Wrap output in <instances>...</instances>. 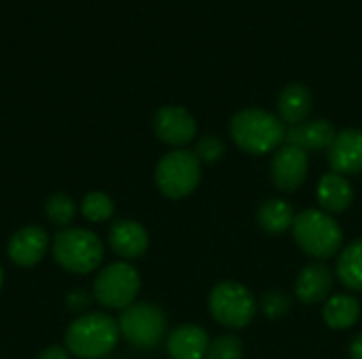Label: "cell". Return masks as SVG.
<instances>
[{
  "instance_id": "obj_1",
  "label": "cell",
  "mask_w": 362,
  "mask_h": 359,
  "mask_svg": "<svg viewBox=\"0 0 362 359\" xmlns=\"http://www.w3.org/2000/svg\"><path fill=\"white\" fill-rule=\"evenodd\" d=\"M119 324L106 313H85L66 330V349L78 359H102L119 343Z\"/></svg>"
},
{
  "instance_id": "obj_2",
  "label": "cell",
  "mask_w": 362,
  "mask_h": 359,
  "mask_svg": "<svg viewBox=\"0 0 362 359\" xmlns=\"http://www.w3.org/2000/svg\"><path fill=\"white\" fill-rule=\"evenodd\" d=\"M231 138L233 142L250 154H267L272 150H276L284 138H286V129L284 123L261 108H246L240 110L233 118H231Z\"/></svg>"
},
{
  "instance_id": "obj_3",
  "label": "cell",
  "mask_w": 362,
  "mask_h": 359,
  "mask_svg": "<svg viewBox=\"0 0 362 359\" xmlns=\"http://www.w3.org/2000/svg\"><path fill=\"white\" fill-rule=\"evenodd\" d=\"M53 260L68 273L85 275L93 273L102 258H104V245L100 237L89 229L68 226L59 231L53 237Z\"/></svg>"
},
{
  "instance_id": "obj_4",
  "label": "cell",
  "mask_w": 362,
  "mask_h": 359,
  "mask_svg": "<svg viewBox=\"0 0 362 359\" xmlns=\"http://www.w3.org/2000/svg\"><path fill=\"white\" fill-rule=\"evenodd\" d=\"M297 245L312 258L327 260L344 245L341 226L322 209H305L293 222Z\"/></svg>"
},
{
  "instance_id": "obj_5",
  "label": "cell",
  "mask_w": 362,
  "mask_h": 359,
  "mask_svg": "<svg viewBox=\"0 0 362 359\" xmlns=\"http://www.w3.org/2000/svg\"><path fill=\"white\" fill-rule=\"evenodd\" d=\"M208 309L221 326L242 330L252 324L257 315V300L246 286L223 281L210 292Z\"/></svg>"
},
{
  "instance_id": "obj_6",
  "label": "cell",
  "mask_w": 362,
  "mask_h": 359,
  "mask_svg": "<svg viewBox=\"0 0 362 359\" xmlns=\"http://www.w3.org/2000/svg\"><path fill=\"white\" fill-rule=\"evenodd\" d=\"M202 180V163L191 150L168 152L155 169V182L161 195L182 199L191 195Z\"/></svg>"
},
{
  "instance_id": "obj_7",
  "label": "cell",
  "mask_w": 362,
  "mask_h": 359,
  "mask_svg": "<svg viewBox=\"0 0 362 359\" xmlns=\"http://www.w3.org/2000/svg\"><path fill=\"white\" fill-rule=\"evenodd\" d=\"M121 336L138 349H155L165 336V315L151 303H134L121 311L119 317Z\"/></svg>"
},
{
  "instance_id": "obj_8",
  "label": "cell",
  "mask_w": 362,
  "mask_h": 359,
  "mask_svg": "<svg viewBox=\"0 0 362 359\" xmlns=\"http://www.w3.org/2000/svg\"><path fill=\"white\" fill-rule=\"evenodd\" d=\"M138 292L140 275L125 260L104 267L93 279V298L108 309H127L129 305H134Z\"/></svg>"
},
{
  "instance_id": "obj_9",
  "label": "cell",
  "mask_w": 362,
  "mask_h": 359,
  "mask_svg": "<svg viewBox=\"0 0 362 359\" xmlns=\"http://www.w3.org/2000/svg\"><path fill=\"white\" fill-rule=\"evenodd\" d=\"M153 131L163 144L180 148L193 142L197 133V123L189 110L180 106H163L153 116Z\"/></svg>"
},
{
  "instance_id": "obj_10",
  "label": "cell",
  "mask_w": 362,
  "mask_h": 359,
  "mask_svg": "<svg viewBox=\"0 0 362 359\" xmlns=\"http://www.w3.org/2000/svg\"><path fill=\"white\" fill-rule=\"evenodd\" d=\"M310 159L308 152L297 146H282L272 161V180L282 193H295L308 178Z\"/></svg>"
},
{
  "instance_id": "obj_11",
  "label": "cell",
  "mask_w": 362,
  "mask_h": 359,
  "mask_svg": "<svg viewBox=\"0 0 362 359\" xmlns=\"http://www.w3.org/2000/svg\"><path fill=\"white\" fill-rule=\"evenodd\" d=\"M47 250H49V235L42 226L36 224L23 226L17 233H13L6 245V254L11 262L23 269L38 264L47 256Z\"/></svg>"
},
{
  "instance_id": "obj_12",
  "label": "cell",
  "mask_w": 362,
  "mask_h": 359,
  "mask_svg": "<svg viewBox=\"0 0 362 359\" xmlns=\"http://www.w3.org/2000/svg\"><path fill=\"white\" fill-rule=\"evenodd\" d=\"M331 169L339 176L362 174V129H344L329 148Z\"/></svg>"
},
{
  "instance_id": "obj_13",
  "label": "cell",
  "mask_w": 362,
  "mask_h": 359,
  "mask_svg": "<svg viewBox=\"0 0 362 359\" xmlns=\"http://www.w3.org/2000/svg\"><path fill=\"white\" fill-rule=\"evenodd\" d=\"M108 243L110 250L125 262L136 260L148 250V233L136 220H117L108 231Z\"/></svg>"
},
{
  "instance_id": "obj_14",
  "label": "cell",
  "mask_w": 362,
  "mask_h": 359,
  "mask_svg": "<svg viewBox=\"0 0 362 359\" xmlns=\"http://www.w3.org/2000/svg\"><path fill=\"white\" fill-rule=\"evenodd\" d=\"M208 347V332L193 324H182L168 336V353L172 359H206Z\"/></svg>"
},
{
  "instance_id": "obj_15",
  "label": "cell",
  "mask_w": 362,
  "mask_h": 359,
  "mask_svg": "<svg viewBox=\"0 0 362 359\" xmlns=\"http://www.w3.org/2000/svg\"><path fill=\"white\" fill-rule=\"evenodd\" d=\"M331 286H333L331 269L327 264L314 262V264H308L299 273L295 281V294L303 305H316L329 296Z\"/></svg>"
},
{
  "instance_id": "obj_16",
  "label": "cell",
  "mask_w": 362,
  "mask_h": 359,
  "mask_svg": "<svg viewBox=\"0 0 362 359\" xmlns=\"http://www.w3.org/2000/svg\"><path fill=\"white\" fill-rule=\"evenodd\" d=\"M337 131L329 121H305L299 125H293L286 131V144L297 146L301 150H325L331 148Z\"/></svg>"
},
{
  "instance_id": "obj_17",
  "label": "cell",
  "mask_w": 362,
  "mask_h": 359,
  "mask_svg": "<svg viewBox=\"0 0 362 359\" xmlns=\"http://www.w3.org/2000/svg\"><path fill=\"white\" fill-rule=\"evenodd\" d=\"M354 190L352 184L346 180V176L339 174H327L318 182V203L327 214H341L352 205Z\"/></svg>"
},
{
  "instance_id": "obj_18",
  "label": "cell",
  "mask_w": 362,
  "mask_h": 359,
  "mask_svg": "<svg viewBox=\"0 0 362 359\" xmlns=\"http://www.w3.org/2000/svg\"><path fill=\"white\" fill-rule=\"evenodd\" d=\"M310 112H312V93L305 85L293 83L280 91L278 114H280L282 123H288V125L305 123Z\"/></svg>"
},
{
  "instance_id": "obj_19",
  "label": "cell",
  "mask_w": 362,
  "mask_h": 359,
  "mask_svg": "<svg viewBox=\"0 0 362 359\" xmlns=\"http://www.w3.org/2000/svg\"><path fill=\"white\" fill-rule=\"evenodd\" d=\"M322 317L329 328L333 330H348L352 328L361 317V305L354 296L337 294L329 298L322 307Z\"/></svg>"
},
{
  "instance_id": "obj_20",
  "label": "cell",
  "mask_w": 362,
  "mask_h": 359,
  "mask_svg": "<svg viewBox=\"0 0 362 359\" xmlns=\"http://www.w3.org/2000/svg\"><path fill=\"white\" fill-rule=\"evenodd\" d=\"M339 281L354 292H362V239L348 243L337 258Z\"/></svg>"
},
{
  "instance_id": "obj_21",
  "label": "cell",
  "mask_w": 362,
  "mask_h": 359,
  "mask_svg": "<svg viewBox=\"0 0 362 359\" xmlns=\"http://www.w3.org/2000/svg\"><path fill=\"white\" fill-rule=\"evenodd\" d=\"M295 218L297 216H295L293 205L288 201H284V199H269V201H265L259 207V216H257L261 229H265L267 233H274V235L288 231L293 226Z\"/></svg>"
},
{
  "instance_id": "obj_22",
  "label": "cell",
  "mask_w": 362,
  "mask_h": 359,
  "mask_svg": "<svg viewBox=\"0 0 362 359\" xmlns=\"http://www.w3.org/2000/svg\"><path fill=\"white\" fill-rule=\"evenodd\" d=\"M81 214L89 220V222H106L112 218L115 214V203L112 199L106 195V193H100V190H93V193H87L81 201Z\"/></svg>"
},
{
  "instance_id": "obj_23",
  "label": "cell",
  "mask_w": 362,
  "mask_h": 359,
  "mask_svg": "<svg viewBox=\"0 0 362 359\" xmlns=\"http://www.w3.org/2000/svg\"><path fill=\"white\" fill-rule=\"evenodd\" d=\"M45 214H47V218L55 224V226H66L68 229V224L74 220V216H76V203L68 197V195H64V193H55V195H51L49 199H47V203H45Z\"/></svg>"
},
{
  "instance_id": "obj_24",
  "label": "cell",
  "mask_w": 362,
  "mask_h": 359,
  "mask_svg": "<svg viewBox=\"0 0 362 359\" xmlns=\"http://www.w3.org/2000/svg\"><path fill=\"white\" fill-rule=\"evenodd\" d=\"M244 355V345L238 336L225 334V336H216L214 341H210L206 359H242Z\"/></svg>"
},
{
  "instance_id": "obj_25",
  "label": "cell",
  "mask_w": 362,
  "mask_h": 359,
  "mask_svg": "<svg viewBox=\"0 0 362 359\" xmlns=\"http://www.w3.org/2000/svg\"><path fill=\"white\" fill-rule=\"evenodd\" d=\"M291 309V298L280 292V290H269L263 294L261 298V311L269 317V320H278L282 317L286 311Z\"/></svg>"
},
{
  "instance_id": "obj_26",
  "label": "cell",
  "mask_w": 362,
  "mask_h": 359,
  "mask_svg": "<svg viewBox=\"0 0 362 359\" xmlns=\"http://www.w3.org/2000/svg\"><path fill=\"white\" fill-rule=\"evenodd\" d=\"M225 152V144L221 138L216 135H206L197 142V148H195V157L199 159V163H216Z\"/></svg>"
},
{
  "instance_id": "obj_27",
  "label": "cell",
  "mask_w": 362,
  "mask_h": 359,
  "mask_svg": "<svg viewBox=\"0 0 362 359\" xmlns=\"http://www.w3.org/2000/svg\"><path fill=\"white\" fill-rule=\"evenodd\" d=\"M38 359H70V353L66 347H59V345H53V347H47Z\"/></svg>"
},
{
  "instance_id": "obj_28",
  "label": "cell",
  "mask_w": 362,
  "mask_h": 359,
  "mask_svg": "<svg viewBox=\"0 0 362 359\" xmlns=\"http://www.w3.org/2000/svg\"><path fill=\"white\" fill-rule=\"evenodd\" d=\"M68 305H70L72 311H76V309H81V307L85 309V307L89 305V296L83 294V292H74V294L68 296Z\"/></svg>"
},
{
  "instance_id": "obj_29",
  "label": "cell",
  "mask_w": 362,
  "mask_h": 359,
  "mask_svg": "<svg viewBox=\"0 0 362 359\" xmlns=\"http://www.w3.org/2000/svg\"><path fill=\"white\" fill-rule=\"evenodd\" d=\"M350 358L352 359H362V334H358L352 345H350Z\"/></svg>"
},
{
  "instance_id": "obj_30",
  "label": "cell",
  "mask_w": 362,
  "mask_h": 359,
  "mask_svg": "<svg viewBox=\"0 0 362 359\" xmlns=\"http://www.w3.org/2000/svg\"><path fill=\"white\" fill-rule=\"evenodd\" d=\"M2 281H4V271H2V267H0V288H2Z\"/></svg>"
}]
</instances>
